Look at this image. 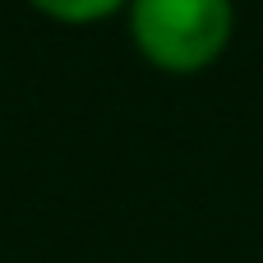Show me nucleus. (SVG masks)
<instances>
[{"label": "nucleus", "mask_w": 263, "mask_h": 263, "mask_svg": "<svg viewBox=\"0 0 263 263\" xmlns=\"http://www.w3.org/2000/svg\"><path fill=\"white\" fill-rule=\"evenodd\" d=\"M236 28L231 0H129V37L166 74L208 69Z\"/></svg>", "instance_id": "1"}, {"label": "nucleus", "mask_w": 263, "mask_h": 263, "mask_svg": "<svg viewBox=\"0 0 263 263\" xmlns=\"http://www.w3.org/2000/svg\"><path fill=\"white\" fill-rule=\"evenodd\" d=\"M28 5L60 23H97L116 9H129V0H28Z\"/></svg>", "instance_id": "2"}]
</instances>
